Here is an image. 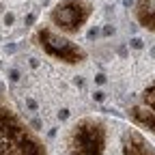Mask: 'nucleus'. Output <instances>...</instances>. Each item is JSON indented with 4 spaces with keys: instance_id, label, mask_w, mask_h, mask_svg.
I'll return each instance as SVG.
<instances>
[{
    "instance_id": "nucleus-1",
    "label": "nucleus",
    "mask_w": 155,
    "mask_h": 155,
    "mask_svg": "<svg viewBox=\"0 0 155 155\" xmlns=\"http://www.w3.org/2000/svg\"><path fill=\"white\" fill-rule=\"evenodd\" d=\"M0 155H50L45 142L9 104L0 101Z\"/></svg>"
},
{
    "instance_id": "nucleus-2",
    "label": "nucleus",
    "mask_w": 155,
    "mask_h": 155,
    "mask_svg": "<svg viewBox=\"0 0 155 155\" xmlns=\"http://www.w3.org/2000/svg\"><path fill=\"white\" fill-rule=\"evenodd\" d=\"M108 123L101 116H82L65 134L67 155H106Z\"/></svg>"
},
{
    "instance_id": "nucleus-3",
    "label": "nucleus",
    "mask_w": 155,
    "mask_h": 155,
    "mask_svg": "<svg viewBox=\"0 0 155 155\" xmlns=\"http://www.w3.org/2000/svg\"><path fill=\"white\" fill-rule=\"evenodd\" d=\"M32 43L45 56L54 58V61L63 63V65L75 67V65L86 63V58H88V52L80 43H75L71 37L58 32L52 26H39L32 35Z\"/></svg>"
},
{
    "instance_id": "nucleus-4",
    "label": "nucleus",
    "mask_w": 155,
    "mask_h": 155,
    "mask_svg": "<svg viewBox=\"0 0 155 155\" xmlns=\"http://www.w3.org/2000/svg\"><path fill=\"white\" fill-rule=\"evenodd\" d=\"M95 7L91 0H58L50 9V24L67 37L78 35L93 15Z\"/></svg>"
},
{
    "instance_id": "nucleus-5",
    "label": "nucleus",
    "mask_w": 155,
    "mask_h": 155,
    "mask_svg": "<svg viewBox=\"0 0 155 155\" xmlns=\"http://www.w3.org/2000/svg\"><path fill=\"white\" fill-rule=\"evenodd\" d=\"M121 155H155V144L140 129L129 127L121 134Z\"/></svg>"
},
{
    "instance_id": "nucleus-6",
    "label": "nucleus",
    "mask_w": 155,
    "mask_h": 155,
    "mask_svg": "<svg viewBox=\"0 0 155 155\" xmlns=\"http://www.w3.org/2000/svg\"><path fill=\"white\" fill-rule=\"evenodd\" d=\"M134 19L147 32L155 35V0H136L134 2Z\"/></svg>"
},
{
    "instance_id": "nucleus-7",
    "label": "nucleus",
    "mask_w": 155,
    "mask_h": 155,
    "mask_svg": "<svg viewBox=\"0 0 155 155\" xmlns=\"http://www.w3.org/2000/svg\"><path fill=\"white\" fill-rule=\"evenodd\" d=\"M127 116H129V121H131L136 127L147 129L149 134H155V112H153V110L144 108L142 104H138V106H129Z\"/></svg>"
},
{
    "instance_id": "nucleus-8",
    "label": "nucleus",
    "mask_w": 155,
    "mask_h": 155,
    "mask_svg": "<svg viewBox=\"0 0 155 155\" xmlns=\"http://www.w3.org/2000/svg\"><path fill=\"white\" fill-rule=\"evenodd\" d=\"M140 99H142V106H144V108H149V110L155 112V82H151V84L142 91Z\"/></svg>"
}]
</instances>
